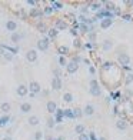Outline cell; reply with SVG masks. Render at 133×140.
Here are the masks:
<instances>
[{
    "label": "cell",
    "instance_id": "cell-28",
    "mask_svg": "<svg viewBox=\"0 0 133 140\" xmlns=\"http://www.w3.org/2000/svg\"><path fill=\"white\" fill-rule=\"evenodd\" d=\"M42 137H43V133L42 132H36L34 133V140H42Z\"/></svg>",
    "mask_w": 133,
    "mask_h": 140
},
{
    "label": "cell",
    "instance_id": "cell-11",
    "mask_svg": "<svg viewBox=\"0 0 133 140\" xmlns=\"http://www.w3.org/2000/svg\"><path fill=\"white\" fill-rule=\"evenodd\" d=\"M66 29H67L66 22H63V20H56V30H66Z\"/></svg>",
    "mask_w": 133,
    "mask_h": 140
},
{
    "label": "cell",
    "instance_id": "cell-40",
    "mask_svg": "<svg viewBox=\"0 0 133 140\" xmlns=\"http://www.w3.org/2000/svg\"><path fill=\"white\" fill-rule=\"evenodd\" d=\"M4 57H6L7 60H12V54H10V53H4Z\"/></svg>",
    "mask_w": 133,
    "mask_h": 140
},
{
    "label": "cell",
    "instance_id": "cell-12",
    "mask_svg": "<svg viewBox=\"0 0 133 140\" xmlns=\"http://www.w3.org/2000/svg\"><path fill=\"white\" fill-rule=\"evenodd\" d=\"M94 113V107L92 106V104H87V106L85 107V110H83V114H86V116H92Z\"/></svg>",
    "mask_w": 133,
    "mask_h": 140
},
{
    "label": "cell",
    "instance_id": "cell-34",
    "mask_svg": "<svg viewBox=\"0 0 133 140\" xmlns=\"http://www.w3.org/2000/svg\"><path fill=\"white\" fill-rule=\"evenodd\" d=\"M53 6H54V9H62L63 7V4L59 3V2H53Z\"/></svg>",
    "mask_w": 133,
    "mask_h": 140
},
{
    "label": "cell",
    "instance_id": "cell-16",
    "mask_svg": "<svg viewBox=\"0 0 133 140\" xmlns=\"http://www.w3.org/2000/svg\"><path fill=\"white\" fill-rule=\"evenodd\" d=\"M3 113H9L10 112V103H2V106H0Z\"/></svg>",
    "mask_w": 133,
    "mask_h": 140
},
{
    "label": "cell",
    "instance_id": "cell-26",
    "mask_svg": "<svg viewBox=\"0 0 133 140\" xmlns=\"http://www.w3.org/2000/svg\"><path fill=\"white\" fill-rule=\"evenodd\" d=\"M9 121V116H4V117H2L0 119V126H4L6 123Z\"/></svg>",
    "mask_w": 133,
    "mask_h": 140
},
{
    "label": "cell",
    "instance_id": "cell-29",
    "mask_svg": "<svg viewBox=\"0 0 133 140\" xmlns=\"http://www.w3.org/2000/svg\"><path fill=\"white\" fill-rule=\"evenodd\" d=\"M79 140H90V137L86 133H82V134H79Z\"/></svg>",
    "mask_w": 133,
    "mask_h": 140
},
{
    "label": "cell",
    "instance_id": "cell-4",
    "mask_svg": "<svg viewBox=\"0 0 133 140\" xmlns=\"http://www.w3.org/2000/svg\"><path fill=\"white\" fill-rule=\"evenodd\" d=\"M27 93H29V89H27V86H26V84H20V86L17 87V94L20 96V97L27 96Z\"/></svg>",
    "mask_w": 133,
    "mask_h": 140
},
{
    "label": "cell",
    "instance_id": "cell-35",
    "mask_svg": "<svg viewBox=\"0 0 133 140\" xmlns=\"http://www.w3.org/2000/svg\"><path fill=\"white\" fill-rule=\"evenodd\" d=\"M80 29H82V31H85V33H86V31H89V27H87V26H86L85 23H83V24L80 26Z\"/></svg>",
    "mask_w": 133,
    "mask_h": 140
},
{
    "label": "cell",
    "instance_id": "cell-45",
    "mask_svg": "<svg viewBox=\"0 0 133 140\" xmlns=\"http://www.w3.org/2000/svg\"><path fill=\"white\" fill-rule=\"evenodd\" d=\"M99 140H107V139H106V137H100Z\"/></svg>",
    "mask_w": 133,
    "mask_h": 140
},
{
    "label": "cell",
    "instance_id": "cell-8",
    "mask_svg": "<svg viewBox=\"0 0 133 140\" xmlns=\"http://www.w3.org/2000/svg\"><path fill=\"white\" fill-rule=\"evenodd\" d=\"M112 24H113V20L109 19V17H105V19L100 22V27H102V29H109Z\"/></svg>",
    "mask_w": 133,
    "mask_h": 140
},
{
    "label": "cell",
    "instance_id": "cell-43",
    "mask_svg": "<svg viewBox=\"0 0 133 140\" xmlns=\"http://www.w3.org/2000/svg\"><path fill=\"white\" fill-rule=\"evenodd\" d=\"M80 46V43H79V40H74V47H79Z\"/></svg>",
    "mask_w": 133,
    "mask_h": 140
},
{
    "label": "cell",
    "instance_id": "cell-36",
    "mask_svg": "<svg viewBox=\"0 0 133 140\" xmlns=\"http://www.w3.org/2000/svg\"><path fill=\"white\" fill-rule=\"evenodd\" d=\"M97 86H99V84H97L96 80H92V82H90V87H97Z\"/></svg>",
    "mask_w": 133,
    "mask_h": 140
},
{
    "label": "cell",
    "instance_id": "cell-6",
    "mask_svg": "<svg viewBox=\"0 0 133 140\" xmlns=\"http://www.w3.org/2000/svg\"><path fill=\"white\" fill-rule=\"evenodd\" d=\"M52 87L54 90H60L62 89V80H60V77H53V80H52Z\"/></svg>",
    "mask_w": 133,
    "mask_h": 140
},
{
    "label": "cell",
    "instance_id": "cell-44",
    "mask_svg": "<svg viewBox=\"0 0 133 140\" xmlns=\"http://www.w3.org/2000/svg\"><path fill=\"white\" fill-rule=\"evenodd\" d=\"M3 140H13V139H12L10 136H4V137H3Z\"/></svg>",
    "mask_w": 133,
    "mask_h": 140
},
{
    "label": "cell",
    "instance_id": "cell-19",
    "mask_svg": "<svg viewBox=\"0 0 133 140\" xmlns=\"http://www.w3.org/2000/svg\"><path fill=\"white\" fill-rule=\"evenodd\" d=\"M90 93L93 94V96H99L100 94V87L97 86V87H90Z\"/></svg>",
    "mask_w": 133,
    "mask_h": 140
},
{
    "label": "cell",
    "instance_id": "cell-10",
    "mask_svg": "<svg viewBox=\"0 0 133 140\" xmlns=\"http://www.w3.org/2000/svg\"><path fill=\"white\" fill-rule=\"evenodd\" d=\"M46 109H47V112L49 113H54L56 110H57V106H56V103L54 101H47V104H46Z\"/></svg>",
    "mask_w": 133,
    "mask_h": 140
},
{
    "label": "cell",
    "instance_id": "cell-41",
    "mask_svg": "<svg viewBox=\"0 0 133 140\" xmlns=\"http://www.w3.org/2000/svg\"><path fill=\"white\" fill-rule=\"evenodd\" d=\"M110 64H112V63H109V62H106V63H105V66H103V67H105V69H109V67H110Z\"/></svg>",
    "mask_w": 133,
    "mask_h": 140
},
{
    "label": "cell",
    "instance_id": "cell-13",
    "mask_svg": "<svg viewBox=\"0 0 133 140\" xmlns=\"http://www.w3.org/2000/svg\"><path fill=\"white\" fill-rule=\"evenodd\" d=\"M20 110H22V113H29L32 110V104L30 103H22Z\"/></svg>",
    "mask_w": 133,
    "mask_h": 140
},
{
    "label": "cell",
    "instance_id": "cell-1",
    "mask_svg": "<svg viewBox=\"0 0 133 140\" xmlns=\"http://www.w3.org/2000/svg\"><path fill=\"white\" fill-rule=\"evenodd\" d=\"M27 89L30 90V93H33V94H37L40 90H42V87H40V84L37 83V82H30V84L27 86Z\"/></svg>",
    "mask_w": 133,
    "mask_h": 140
},
{
    "label": "cell",
    "instance_id": "cell-17",
    "mask_svg": "<svg viewBox=\"0 0 133 140\" xmlns=\"http://www.w3.org/2000/svg\"><path fill=\"white\" fill-rule=\"evenodd\" d=\"M72 113H73V117H82V114H83L82 109H79V107L73 109V110H72Z\"/></svg>",
    "mask_w": 133,
    "mask_h": 140
},
{
    "label": "cell",
    "instance_id": "cell-2",
    "mask_svg": "<svg viewBox=\"0 0 133 140\" xmlns=\"http://www.w3.org/2000/svg\"><path fill=\"white\" fill-rule=\"evenodd\" d=\"M37 49L39 50H47L49 49V39L47 37H44V39H40L39 42H37Z\"/></svg>",
    "mask_w": 133,
    "mask_h": 140
},
{
    "label": "cell",
    "instance_id": "cell-5",
    "mask_svg": "<svg viewBox=\"0 0 133 140\" xmlns=\"http://www.w3.org/2000/svg\"><path fill=\"white\" fill-rule=\"evenodd\" d=\"M66 69H67V73H76L77 72V69H79V64H76V63H73V62H70V63H67L66 64Z\"/></svg>",
    "mask_w": 133,
    "mask_h": 140
},
{
    "label": "cell",
    "instance_id": "cell-39",
    "mask_svg": "<svg viewBox=\"0 0 133 140\" xmlns=\"http://www.w3.org/2000/svg\"><path fill=\"white\" fill-rule=\"evenodd\" d=\"M92 9H94V10H97V9H100V3H99V4H97V3H94Z\"/></svg>",
    "mask_w": 133,
    "mask_h": 140
},
{
    "label": "cell",
    "instance_id": "cell-3",
    "mask_svg": "<svg viewBox=\"0 0 133 140\" xmlns=\"http://www.w3.org/2000/svg\"><path fill=\"white\" fill-rule=\"evenodd\" d=\"M26 59H27V62H36L37 60V51L34 50V49H32V50H29L27 53H26Z\"/></svg>",
    "mask_w": 133,
    "mask_h": 140
},
{
    "label": "cell",
    "instance_id": "cell-37",
    "mask_svg": "<svg viewBox=\"0 0 133 140\" xmlns=\"http://www.w3.org/2000/svg\"><path fill=\"white\" fill-rule=\"evenodd\" d=\"M64 114H66L67 117H73V113H72V110H66V112H64Z\"/></svg>",
    "mask_w": 133,
    "mask_h": 140
},
{
    "label": "cell",
    "instance_id": "cell-25",
    "mask_svg": "<svg viewBox=\"0 0 133 140\" xmlns=\"http://www.w3.org/2000/svg\"><path fill=\"white\" fill-rule=\"evenodd\" d=\"M110 47H112V42H109V40H105V42H103V49H105V50H109Z\"/></svg>",
    "mask_w": 133,
    "mask_h": 140
},
{
    "label": "cell",
    "instance_id": "cell-22",
    "mask_svg": "<svg viewBox=\"0 0 133 140\" xmlns=\"http://www.w3.org/2000/svg\"><path fill=\"white\" fill-rule=\"evenodd\" d=\"M37 29H39V31H42V33H46V31H47L46 24H43V23H39V24H37Z\"/></svg>",
    "mask_w": 133,
    "mask_h": 140
},
{
    "label": "cell",
    "instance_id": "cell-9",
    "mask_svg": "<svg viewBox=\"0 0 133 140\" xmlns=\"http://www.w3.org/2000/svg\"><path fill=\"white\" fill-rule=\"evenodd\" d=\"M6 29H7L9 31L14 33V31H16V29H17V23H16V22H13V20H9V22L6 23Z\"/></svg>",
    "mask_w": 133,
    "mask_h": 140
},
{
    "label": "cell",
    "instance_id": "cell-31",
    "mask_svg": "<svg viewBox=\"0 0 133 140\" xmlns=\"http://www.w3.org/2000/svg\"><path fill=\"white\" fill-rule=\"evenodd\" d=\"M133 82V74L130 73V74H127V77H126V84H130Z\"/></svg>",
    "mask_w": 133,
    "mask_h": 140
},
{
    "label": "cell",
    "instance_id": "cell-21",
    "mask_svg": "<svg viewBox=\"0 0 133 140\" xmlns=\"http://www.w3.org/2000/svg\"><path fill=\"white\" fill-rule=\"evenodd\" d=\"M74 132L77 133V134H82V133H85V126L83 124H77L74 127Z\"/></svg>",
    "mask_w": 133,
    "mask_h": 140
},
{
    "label": "cell",
    "instance_id": "cell-24",
    "mask_svg": "<svg viewBox=\"0 0 133 140\" xmlns=\"http://www.w3.org/2000/svg\"><path fill=\"white\" fill-rule=\"evenodd\" d=\"M67 51H69V49H67L66 46H60V47H59V53H60V54H66Z\"/></svg>",
    "mask_w": 133,
    "mask_h": 140
},
{
    "label": "cell",
    "instance_id": "cell-23",
    "mask_svg": "<svg viewBox=\"0 0 133 140\" xmlns=\"http://www.w3.org/2000/svg\"><path fill=\"white\" fill-rule=\"evenodd\" d=\"M56 36H57V30H56V29H50L49 30V37H56Z\"/></svg>",
    "mask_w": 133,
    "mask_h": 140
},
{
    "label": "cell",
    "instance_id": "cell-14",
    "mask_svg": "<svg viewBox=\"0 0 133 140\" xmlns=\"http://www.w3.org/2000/svg\"><path fill=\"white\" fill-rule=\"evenodd\" d=\"M27 121H29V124H30V126H37L40 120H39V117H37V116H30Z\"/></svg>",
    "mask_w": 133,
    "mask_h": 140
},
{
    "label": "cell",
    "instance_id": "cell-7",
    "mask_svg": "<svg viewBox=\"0 0 133 140\" xmlns=\"http://www.w3.org/2000/svg\"><path fill=\"white\" fill-rule=\"evenodd\" d=\"M119 62H120V64L127 66V64L130 63V57H129L126 53H122V54H119Z\"/></svg>",
    "mask_w": 133,
    "mask_h": 140
},
{
    "label": "cell",
    "instance_id": "cell-20",
    "mask_svg": "<svg viewBox=\"0 0 133 140\" xmlns=\"http://www.w3.org/2000/svg\"><path fill=\"white\" fill-rule=\"evenodd\" d=\"M63 100H64L66 103H70V101L73 100V94H72V93H64V94H63Z\"/></svg>",
    "mask_w": 133,
    "mask_h": 140
},
{
    "label": "cell",
    "instance_id": "cell-33",
    "mask_svg": "<svg viewBox=\"0 0 133 140\" xmlns=\"http://www.w3.org/2000/svg\"><path fill=\"white\" fill-rule=\"evenodd\" d=\"M53 126H54V119H49V120H47V127L52 129Z\"/></svg>",
    "mask_w": 133,
    "mask_h": 140
},
{
    "label": "cell",
    "instance_id": "cell-27",
    "mask_svg": "<svg viewBox=\"0 0 133 140\" xmlns=\"http://www.w3.org/2000/svg\"><path fill=\"white\" fill-rule=\"evenodd\" d=\"M53 13V7L52 6H46L44 7V14H52Z\"/></svg>",
    "mask_w": 133,
    "mask_h": 140
},
{
    "label": "cell",
    "instance_id": "cell-15",
    "mask_svg": "<svg viewBox=\"0 0 133 140\" xmlns=\"http://www.w3.org/2000/svg\"><path fill=\"white\" fill-rule=\"evenodd\" d=\"M116 127H117L119 130H126L127 123H126L125 120H117V121H116Z\"/></svg>",
    "mask_w": 133,
    "mask_h": 140
},
{
    "label": "cell",
    "instance_id": "cell-38",
    "mask_svg": "<svg viewBox=\"0 0 133 140\" xmlns=\"http://www.w3.org/2000/svg\"><path fill=\"white\" fill-rule=\"evenodd\" d=\"M27 4H29V6H36L37 3L34 2V0H27Z\"/></svg>",
    "mask_w": 133,
    "mask_h": 140
},
{
    "label": "cell",
    "instance_id": "cell-42",
    "mask_svg": "<svg viewBox=\"0 0 133 140\" xmlns=\"http://www.w3.org/2000/svg\"><path fill=\"white\" fill-rule=\"evenodd\" d=\"M54 74H56V77H59V74H60V72H59V69H56V70H54Z\"/></svg>",
    "mask_w": 133,
    "mask_h": 140
},
{
    "label": "cell",
    "instance_id": "cell-32",
    "mask_svg": "<svg viewBox=\"0 0 133 140\" xmlns=\"http://www.w3.org/2000/svg\"><path fill=\"white\" fill-rule=\"evenodd\" d=\"M30 16H33V17H37V16H40V13L37 12V9H33V10L30 12Z\"/></svg>",
    "mask_w": 133,
    "mask_h": 140
},
{
    "label": "cell",
    "instance_id": "cell-30",
    "mask_svg": "<svg viewBox=\"0 0 133 140\" xmlns=\"http://www.w3.org/2000/svg\"><path fill=\"white\" fill-rule=\"evenodd\" d=\"M59 63H60V66H66V64H67L66 59H64L63 56H60V57H59Z\"/></svg>",
    "mask_w": 133,
    "mask_h": 140
},
{
    "label": "cell",
    "instance_id": "cell-18",
    "mask_svg": "<svg viewBox=\"0 0 133 140\" xmlns=\"http://www.w3.org/2000/svg\"><path fill=\"white\" fill-rule=\"evenodd\" d=\"M10 40L13 42V43H17L19 40H20V34H19V33H12V37H10Z\"/></svg>",
    "mask_w": 133,
    "mask_h": 140
}]
</instances>
